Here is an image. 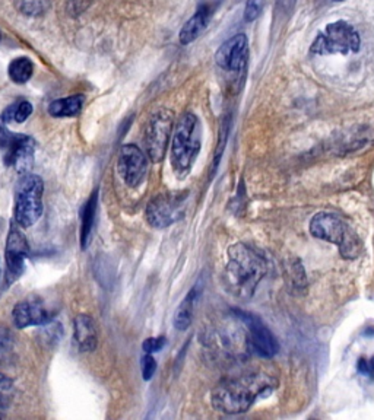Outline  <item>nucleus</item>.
Here are the masks:
<instances>
[{"mask_svg": "<svg viewBox=\"0 0 374 420\" xmlns=\"http://www.w3.org/2000/svg\"><path fill=\"white\" fill-rule=\"evenodd\" d=\"M173 129V111L163 108L156 111L148 122L145 130V148L151 161L160 164L167 152Z\"/></svg>", "mask_w": 374, "mask_h": 420, "instance_id": "10", "label": "nucleus"}, {"mask_svg": "<svg viewBox=\"0 0 374 420\" xmlns=\"http://www.w3.org/2000/svg\"><path fill=\"white\" fill-rule=\"evenodd\" d=\"M187 198V191L166 193L151 200L147 208V219L151 227L156 229L167 228L180 221Z\"/></svg>", "mask_w": 374, "mask_h": 420, "instance_id": "9", "label": "nucleus"}, {"mask_svg": "<svg viewBox=\"0 0 374 420\" xmlns=\"http://www.w3.org/2000/svg\"><path fill=\"white\" fill-rule=\"evenodd\" d=\"M277 384V379L266 374L227 378L212 390L211 403L215 410L225 414L244 413L256 403V400L272 394Z\"/></svg>", "mask_w": 374, "mask_h": 420, "instance_id": "1", "label": "nucleus"}, {"mask_svg": "<svg viewBox=\"0 0 374 420\" xmlns=\"http://www.w3.org/2000/svg\"><path fill=\"white\" fill-rule=\"evenodd\" d=\"M11 388H12V381H11V379L6 378L5 375L0 374V395H4Z\"/></svg>", "mask_w": 374, "mask_h": 420, "instance_id": "29", "label": "nucleus"}, {"mask_svg": "<svg viewBox=\"0 0 374 420\" xmlns=\"http://www.w3.org/2000/svg\"><path fill=\"white\" fill-rule=\"evenodd\" d=\"M156 371V362L155 359L151 353H147L144 357H142V376L145 381H149V379L154 376Z\"/></svg>", "mask_w": 374, "mask_h": 420, "instance_id": "26", "label": "nucleus"}, {"mask_svg": "<svg viewBox=\"0 0 374 420\" xmlns=\"http://www.w3.org/2000/svg\"><path fill=\"white\" fill-rule=\"evenodd\" d=\"M167 343V340L164 336H160V337H149L147 338L142 348H144V352L145 353H155V352H160Z\"/></svg>", "mask_w": 374, "mask_h": 420, "instance_id": "25", "label": "nucleus"}, {"mask_svg": "<svg viewBox=\"0 0 374 420\" xmlns=\"http://www.w3.org/2000/svg\"><path fill=\"white\" fill-rule=\"evenodd\" d=\"M310 234L314 238L337 244L339 251L347 258L357 257L360 251V241L342 219L329 212H319L313 216L310 222Z\"/></svg>", "mask_w": 374, "mask_h": 420, "instance_id": "5", "label": "nucleus"}, {"mask_svg": "<svg viewBox=\"0 0 374 420\" xmlns=\"http://www.w3.org/2000/svg\"><path fill=\"white\" fill-rule=\"evenodd\" d=\"M0 39H2V34H0Z\"/></svg>", "mask_w": 374, "mask_h": 420, "instance_id": "32", "label": "nucleus"}, {"mask_svg": "<svg viewBox=\"0 0 374 420\" xmlns=\"http://www.w3.org/2000/svg\"><path fill=\"white\" fill-rule=\"evenodd\" d=\"M6 269H8V282L12 284L24 273L25 260L28 257V243L24 234L16 227H11L8 239H6Z\"/></svg>", "mask_w": 374, "mask_h": 420, "instance_id": "12", "label": "nucleus"}, {"mask_svg": "<svg viewBox=\"0 0 374 420\" xmlns=\"http://www.w3.org/2000/svg\"><path fill=\"white\" fill-rule=\"evenodd\" d=\"M211 16H212V9L206 5L201 6L198 11H196V13L187 19V23L180 30V34H179L180 44L189 46L190 43L196 42V39H198L202 35V32L208 28Z\"/></svg>", "mask_w": 374, "mask_h": 420, "instance_id": "15", "label": "nucleus"}, {"mask_svg": "<svg viewBox=\"0 0 374 420\" xmlns=\"http://www.w3.org/2000/svg\"><path fill=\"white\" fill-rule=\"evenodd\" d=\"M249 57V43L244 34H237L225 42L216 51V63L228 72H240L244 69Z\"/></svg>", "mask_w": 374, "mask_h": 420, "instance_id": "13", "label": "nucleus"}, {"mask_svg": "<svg viewBox=\"0 0 374 420\" xmlns=\"http://www.w3.org/2000/svg\"><path fill=\"white\" fill-rule=\"evenodd\" d=\"M294 4H295V0H277V8L282 12H287L292 8Z\"/></svg>", "mask_w": 374, "mask_h": 420, "instance_id": "30", "label": "nucleus"}, {"mask_svg": "<svg viewBox=\"0 0 374 420\" xmlns=\"http://www.w3.org/2000/svg\"><path fill=\"white\" fill-rule=\"evenodd\" d=\"M12 343V334L8 329L0 327V352L8 349Z\"/></svg>", "mask_w": 374, "mask_h": 420, "instance_id": "28", "label": "nucleus"}, {"mask_svg": "<svg viewBox=\"0 0 374 420\" xmlns=\"http://www.w3.org/2000/svg\"><path fill=\"white\" fill-rule=\"evenodd\" d=\"M202 289H204L202 280L199 279L198 282H196V285L189 291L187 296L183 299V303L179 305V308H177L174 315V326L177 330L185 331L190 327L192 317H193V307L196 301H198V298L201 296Z\"/></svg>", "mask_w": 374, "mask_h": 420, "instance_id": "17", "label": "nucleus"}, {"mask_svg": "<svg viewBox=\"0 0 374 420\" xmlns=\"http://www.w3.org/2000/svg\"><path fill=\"white\" fill-rule=\"evenodd\" d=\"M119 171L129 187H137L147 175L148 159L135 145H125L119 155Z\"/></svg>", "mask_w": 374, "mask_h": 420, "instance_id": "11", "label": "nucleus"}, {"mask_svg": "<svg viewBox=\"0 0 374 420\" xmlns=\"http://www.w3.org/2000/svg\"><path fill=\"white\" fill-rule=\"evenodd\" d=\"M338 2H341V0H338Z\"/></svg>", "mask_w": 374, "mask_h": 420, "instance_id": "33", "label": "nucleus"}, {"mask_svg": "<svg viewBox=\"0 0 374 420\" xmlns=\"http://www.w3.org/2000/svg\"><path fill=\"white\" fill-rule=\"evenodd\" d=\"M43 179L25 172L15 187V221L19 227H32L43 215Z\"/></svg>", "mask_w": 374, "mask_h": 420, "instance_id": "4", "label": "nucleus"}, {"mask_svg": "<svg viewBox=\"0 0 374 420\" xmlns=\"http://www.w3.org/2000/svg\"><path fill=\"white\" fill-rule=\"evenodd\" d=\"M357 369L360 374H363L366 376H374V356L371 359L361 357L359 361Z\"/></svg>", "mask_w": 374, "mask_h": 420, "instance_id": "27", "label": "nucleus"}, {"mask_svg": "<svg viewBox=\"0 0 374 420\" xmlns=\"http://www.w3.org/2000/svg\"><path fill=\"white\" fill-rule=\"evenodd\" d=\"M32 114V106L28 101H21L15 104V113H13V120L18 123H24L25 120Z\"/></svg>", "mask_w": 374, "mask_h": 420, "instance_id": "23", "label": "nucleus"}, {"mask_svg": "<svg viewBox=\"0 0 374 420\" xmlns=\"http://www.w3.org/2000/svg\"><path fill=\"white\" fill-rule=\"evenodd\" d=\"M263 9V0H247L244 9V19L247 23H253L258 19Z\"/></svg>", "mask_w": 374, "mask_h": 420, "instance_id": "22", "label": "nucleus"}, {"mask_svg": "<svg viewBox=\"0 0 374 420\" xmlns=\"http://www.w3.org/2000/svg\"><path fill=\"white\" fill-rule=\"evenodd\" d=\"M34 63L28 57H16L9 65V77L16 85H24L32 77Z\"/></svg>", "mask_w": 374, "mask_h": 420, "instance_id": "20", "label": "nucleus"}, {"mask_svg": "<svg viewBox=\"0 0 374 420\" xmlns=\"http://www.w3.org/2000/svg\"><path fill=\"white\" fill-rule=\"evenodd\" d=\"M96 202H98V190H95L87 205L81 212V248L87 250L91 238H92V228H94V219L96 212Z\"/></svg>", "mask_w": 374, "mask_h": 420, "instance_id": "18", "label": "nucleus"}, {"mask_svg": "<svg viewBox=\"0 0 374 420\" xmlns=\"http://www.w3.org/2000/svg\"><path fill=\"white\" fill-rule=\"evenodd\" d=\"M19 9L28 16H40L49 9L47 0H21Z\"/></svg>", "mask_w": 374, "mask_h": 420, "instance_id": "21", "label": "nucleus"}, {"mask_svg": "<svg viewBox=\"0 0 374 420\" xmlns=\"http://www.w3.org/2000/svg\"><path fill=\"white\" fill-rule=\"evenodd\" d=\"M84 106V96L82 95H72L68 98L56 99L49 107V113L53 117H73L80 114Z\"/></svg>", "mask_w": 374, "mask_h": 420, "instance_id": "19", "label": "nucleus"}, {"mask_svg": "<svg viewBox=\"0 0 374 420\" xmlns=\"http://www.w3.org/2000/svg\"><path fill=\"white\" fill-rule=\"evenodd\" d=\"M6 403L4 402V395H0V416H2V410H5Z\"/></svg>", "mask_w": 374, "mask_h": 420, "instance_id": "31", "label": "nucleus"}, {"mask_svg": "<svg viewBox=\"0 0 374 420\" xmlns=\"http://www.w3.org/2000/svg\"><path fill=\"white\" fill-rule=\"evenodd\" d=\"M91 4H92V0H68L66 9H68L69 15L80 16L91 6Z\"/></svg>", "mask_w": 374, "mask_h": 420, "instance_id": "24", "label": "nucleus"}, {"mask_svg": "<svg viewBox=\"0 0 374 420\" xmlns=\"http://www.w3.org/2000/svg\"><path fill=\"white\" fill-rule=\"evenodd\" d=\"M201 151V123L192 113L177 123L171 142V165L179 177H185Z\"/></svg>", "mask_w": 374, "mask_h": 420, "instance_id": "3", "label": "nucleus"}, {"mask_svg": "<svg viewBox=\"0 0 374 420\" xmlns=\"http://www.w3.org/2000/svg\"><path fill=\"white\" fill-rule=\"evenodd\" d=\"M51 317L53 315H50L43 303L37 298H30L25 299V301L18 303L12 312L13 324L18 329H25L30 326H44L51 322Z\"/></svg>", "mask_w": 374, "mask_h": 420, "instance_id": "14", "label": "nucleus"}, {"mask_svg": "<svg viewBox=\"0 0 374 420\" xmlns=\"http://www.w3.org/2000/svg\"><path fill=\"white\" fill-rule=\"evenodd\" d=\"M361 47V38L357 30L345 21L329 24L318 35L310 50L314 54H348L357 53Z\"/></svg>", "mask_w": 374, "mask_h": 420, "instance_id": "6", "label": "nucleus"}, {"mask_svg": "<svg viewBox=\"0 0 374 420\" xmlns=\"http://www.w3.org/2000/svg\"><path fill=\"white\" fill-rule=\"evenodd\" d=\"M266 260L262 253L246 244H234L228 250V263L225 267V284L231 293L240 298L253 295L266 274Z\"/></svg>", "mask_w": 374, "mask_h": 420, "instance_id": "2", "label": "nucleus"}, {"mask_svg": "<svg viewBox=\"0 0 374 420\" xmlns=\"http://www.w3.org/2000/svg\"><path fill=\"white\" fill-rule=\"evenodd\" d=\"M0 148L4 149V159L8 167H13L19 174L31 170L34 163L35 142L25 134L11 133L0 120Z\"/></svg>", "mask_w": 374, "mask_h": 420, "instance_id": "7", "label": "nucleus"}, {"mask_svg": "<svg viewBox=\"0 0 374 420\" xmlns=\"http://www.w3.org/2000/svg\"><path fill=\"white\" fill-rule=\"evenodd\" d=\"M75 338L81 352H92L96 348V329L94 319L87 314H80L75 318Z\"/></svg>", "mask_w": 374, "mask_h": 420, "instance_id": "16", "label": "nucleus"}, {"mask_svg": "<svg viewBox=\"0 0 374 420\" xmlns=\"http://www.w3.org/2000/svg\"><path fill=\"white\" fill-rule=\"evenodd\" d=\"M232 314L244 324L247 333V348L253 355L261 357H272L278 353V340L275 338L272 331L263 324L259 317L242 310H234Z\"/></svg>", "mask_w": 374, "mask_h": 420, "instance_id": "8", "label": "nucleus"}]
</instances>
